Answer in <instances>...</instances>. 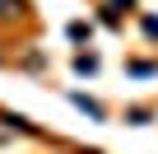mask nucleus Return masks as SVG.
Masks as SVG:
<instances>
[{"instance_id": "f257e3e1", "label": "nucleus", "mask_w": 158, "mask_h": 154, "mask_svg": "<svg viewBox=\"0 0 158 154\" xmlns=\"http://www.w3.org/2000/svg\"><path fill=\"white\" fill-rule=\"evenodd\" d=\"M74 70H79V75H93V70H98V61H93V56H79V61H74Z\"/></svg>"}]
</instances>
